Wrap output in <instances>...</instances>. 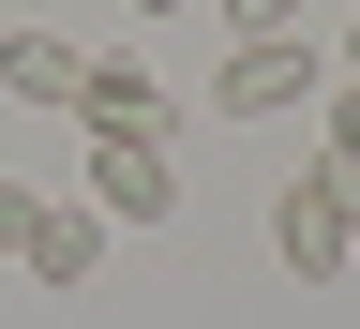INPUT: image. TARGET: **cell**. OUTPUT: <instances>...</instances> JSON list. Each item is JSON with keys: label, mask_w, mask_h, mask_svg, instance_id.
Returning a JSON list of instances; mask_svg holds the SVG:
<instances>
[{"label": "cell", "mask_w": 360, "mask_h": 329, "mask_svg": "<svg viewBox=\"0 0 360 329\" xmlns=\"http://www.w3.org/2000/svg\"><path fill=\"white\" fill-rule=\"evenodd\" d=\"M345 269H360V255H345Z\"/></svg>", "instance_id": "cell-12"}, {"label": "cell", "mask_w": 360, "mask_h": 329, "mask_svg": "<svg viewBox=\"0 0 360 329\" xmlns=\"http://www.w3.org/2000/svg\"><path fill=\"white\" fill-rule=\"evenodd\" d=\"M15 269H30V285H90V269H105V210H45Z\"/></svg>", "instance_id": "cell-5"}, {"label": "cell", "mask_w": 360, "mask_h": 329, "mask_svg": "<svg viewBox=\"0 0 360 329\" xmlns=\"http://www.w3.org/2000/svg\"><path fill=\"white\" fill-rule=\"evenodd\" d=\"M30 224H45V195H30L15 165H0V255H30Z\"/></svg>", "instance_id": "cell-8"}, {"label": "cell", "mask_w": 360, "mask_h": 329, "mask_svg": "<svg viewBox=\"0 0 360 329\" xmlns=\"http://www.w3.org/2000/svg\"><path fill=\"white\" fill-rule=\"evenodd\" d=\"M270 255H285L300 285H345V255H360V180L300 165V180H285V210H270Z\"/></svg>", "instance_id": "cell-1"}, {"label": "cell", "mask_w": 360, "mask_h": 329, "mask_svg": "<svg viewBox=\"0 0 360 329\" xmlns=\"http://www.w3.org/2000/svg\"><path fill=\"white\" fill-rule=\"evenodd\" d=\"M300 15V0H225V45H240V30H285Z\"/></svg>", "instance_id": "cell-9"}, {"label": "cell", "mask_w": 360, "mask_h": 329, "mask_svg": "<svg viewBox=\"0 0 360 329\" xmlns=\"http://www.w3.org/2000/svg\"><path fill=\"white\" fill-rule=\"evenodd\" d=\"M135 15H180V0H135Z\"/></svg>", "instance_id": "cell-11"}, {"label": "cell", "mask_w": 360, "mask_h": 329, "mask_svg": "<svg viewBox=\"0 0 360 329\" xmlns=\"http://www.w3.org/2000/svg\"><path fill=\"white\" fill-rule=\"evenodd\" d=\"M315 105H330V180H360V75H330Z\"/></svg>", "instance_id": "cell-7"}, {"label": "cell", "mask_w": 360, "mask_h": 329, "mask_svg": "<svg viewBox=\"0 0 360 329\" xmlns=\"http://www.w3.org/2000/svg\"><path fill=\"white\" fill-rule=\"evenodd\" d=\"M330 75H360V15H345V60H330Z\"/></svg>", "instance_id": "cell-10"}, {"label": "cell", "mask_w": 360, "mask_h": 329, "mask_svg": "<svg viewBox=\"0 0 360 329\" xmlns=\"http://www.w3.org/2000/svg\"><path fill=\"white\" fill-rule=\"evenodd\" d=\"M75 120H90V135H135V150H165L180 105H165V75L135 60V45H75Z\"/></svg>", "instance_id": "cell-3"}, {"label": "cell", "mask_w": 360, "mask_h": 329, "mask_svg": "<svg viewBox=\"0 0 360 329\" xmlns=\"http://www.w3.org/2000/svg\"><path fill=\"white\" fill-rule=\"evenodd\" d=\"M0 90L15 105H75V45L60 30H0Z\"/></svg>", "instance_id": "cell-6"}, {"label": "cell", "mask_w": 360, "mask_h": 329, "mask_svg": "<svg viewBox=\"0 0 360 329\" xmlns=\"http://www.w3.org/2000/svg\"><path fill=\"white\" fill-rule=\"evenodd\" d=\"M330 90V45H300V30H240L225 45V120H285Z\"/></svg>", "instance_id": "cell-2"}, {"label": "cell", "mask_w": 360, "mask_h": 329, "mask_svg": "<svg viewBox=\"0 0 360 329\" xmlns=\"http://www.w3.org/2000/svg\"><path fill=\"white\" fill-rule=\"evenodd\" d=\"M90 210H105V224H165L180 210V165L135 150V135H90Z\"/></svg>", "instance_id": "cell-4"}]
</instances>
